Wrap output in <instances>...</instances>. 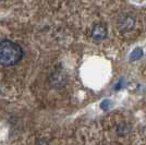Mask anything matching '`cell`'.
I'll list each match as a JSON object with an SVG mask.
<instances>
[{
  "instance_id": "277c9868",
  "label": "cell",
  "mask_w": 146,
  "mask_h": 145,
  "mask_svg": "<svg viewBox=\"0 0 146 145\" xmlns=\"http://www.w3.org/2000/svg\"><path fill=\"white\" fill-rule=\"evenodd\" d=\"M134 19L131 18L130 15H123L118 22L121 31H130L134 26Z\"/></svg>"
},
{
  "instance_id": "8992f818",
  "label": "cell",
  "mask_w": 146,
  "mask_h": 145,
  "mask_svg": "<svg viewBox=\"0 0 146 145\" xmlns=\"http://www.w3.org/2000/svg\"><path fill=\"white\" fill-rule=\"evenodd\" d=\"M108 105H110L109 100H105V102L102 104V107H103L104 109H108Z\"/></svg>"
},
{
  "instance_id": "52a82bcc",
  "label": "cell",
  "mask_w": 146,
  "mask_h": 145,
  "mask_svg": "<svg viewBox=\"0 0 146 145\" xmlns=\"http://www.w3.org/2000/svg\"><path fill=\"white\" fill-rule=\"evenodd\" d=\"M37 145H48V143H46V142H44V141H40Z\"/></svg>"
},
{
  "instance_id": "6da1fadb",
  "label": "cell",
  "mask_w": 146,
  "mask_h": 145,
  "mask_svg": "<svg viewBox=\"0 0 146 145\" xmlns=\"http://www.w3.org/2000/svg\"><path fill=\"white\" fill-rule=\"evenodd\" d=\"M23 49L17 43L5 39L0 42V65L3 67H12L23 58Z\"/></svg>"
},
{
  "instance_id": "7a4b0ae2",
  "label": "cell",
  "mask_w": 146,
  "mask_h": 145,
  "mask_svg": "<svg viewBox=\"0 0 146 145\" xmlns=\"http://www.w3.org/2000/svg\"><path fill=\"white\" fill-rule=\"evenodd\" d=\"M108 35V30L107 26L103 23H98V24L94 25L93 30H92V38L95 42H102L104 41Z\"/></svg>"
},
{
  "instance_id": "3957f363",
  "label": "cell",
  "mask_w": 146,
  "mask_h": 145,
  "mask_svg": "<svg viewBox=\"0 0 146 145\" xmlns=\"http://www.w3.org/2000/svg\"><path fill=\"white\" fill-rule=\"evenodd\" d=\"M66 81H67L66 74L59 69L51 73V76H50V84H51V86L61 87V86H63L66 84Z\"/></svg>"
},
{
  "instance_id": "5b68a950",
  "label": "cell",
  "mask_w": 146,
  "mask_h": 145,
  "mask_svg": "<svg viewBox=\"0 0 146 145\" xmlns=\"http://www.w3.org/2000/svg\"><path fill=\"white\" fill-rule=\"evenodd\" d=\"M142 56H143V50L141 48H135L131 53V56H130V60L131 61H135V60H139L142 58Z\"/></svg>"
},
{
  "instance_id": "ba28073f",
  "label": "cell",
  "mask_w": 146,
  "mask_h": 145,
  "mask_svg": "<svg viewBox=\"0 0 146 145\" xmlns=\"http://www.w3.org/2000/svg\"><path fill=\"white\" fill-rule=\"evenodd\" d=\"M0 1H3V0H0Z\"/></svg>"
}]
</instances>
